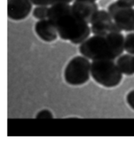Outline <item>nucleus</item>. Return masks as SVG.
I'll return each instance as SVG.
<instances>
[{
	"instance_id": "7",
	"label": "nucleus",
	"mask_w": 134,
	"mask_h": 146,
	"mask_svg": "<svg viewBox=\"0 0 134 146\" xmlns=\"http://www.w3.org/2000/svg\"><path fill=\"white\" fill-rule=\"evenodd\" d=\"M72 7L75 12L88 24H91L99 11L96 1L92 0H75Z\"/></svg>"
},
{
	"instance_id": "16",
	"label": "nucleus",
	"mask_w": 134,
	"mask_h": 146,
	"mask_svg": "<svg viewBox=\"0 0 134 146\" xmlns=\"http://www.w3.org/2000/svg\"><path fill=\"white\" fill-rule=\"evenodd\" d=\"M126 102L129 106L134 110V90H131L126 96Z\"/></svg>"
},
{
	"instance_id": "4",
	"label": "nucleus",
	"mask_w": 134,
	"mask_h": 146,
	"mask_svg": "<svg viewBox=\"0 0 134 146\" xmlns=\"http://www.w3.org/2000/svg\"><path fill=\"white\" fill-rule=\"evenodd\" d=\"M91 75V63L84 56L72 58L64 70L65 81L71 86H77L86 84Z\"/></svg>"
},
{
	"instance_id": "11",
	"label": "nucleus",
	"mask_w": 134,
	"mask_h": 146,
	"mask_svg": "<svg viewBox=\"0 0 134 146\" xmlns=\"http://www.w3.org/2000/svg\"><path fill=\"white\" fill-rule=\"evenodd\" d=\"M36 6H49L61 3H69L73 0H30Z\"/></svg>"
},
{
	"instance_id": "8",
	"label": "nucleus",
	"mask_w": 134,
	"mask_h": 146,
	"mask_svg": "<svg viewBox=\"0 0 134 146\" xmlns=\"http://www.w3.org/2000/svg\"><path fill=\"white\" fill-rule=\"evenodd\" d=\"M113 18L109 13L105 10L97 11L91 23V31L94 35H105L110 31L113 24Z\"/></svg>"
},
{
	"instance_id": "15",
	"label": "nucleus",
	"mask_w": 134,
	"mask_h": 146,
	"mask_svg": "<svg viewBox=\"0 0 134 146\" xmlns=\"http://www.w3.org/2000/svg\"><path fill=\"white\" fill-rule=\"evenodd\" d=\"M36 118H53V114L48 110H43L37 113Z\"/></svg>"
},
{
	"instance_id": "17",
	"label": "nucleus",
	"mask_w": 134,
	"mask_h": 146,
	"mask_svg": "<svg viewBox=\"0 0 134 146\" xmlns=\"http://www.w3.org/2000/svg\"><path fill=\"white\" fill-rule=\"evenodd\" d=\"M92 1H96V0H92Z\"/></svg>"
},
{
	"instance_id": "5",
	"label": "nucleus",
	"mask_w": 134,
	"mask_h": 146,
	"mask_svg": "<svg viewBox=\"0 0 134 146\" xmlns=\"http://www.w3.org/2000/svg\"><path fill=\"white\" fill-rule=\"evenodd\" d=\"M109 13L114 21L122 31H134V9L111 8L108 7Z\"/></svg>"
},
{
	"instance_id": "12",
	"label": "nucleus",
	"mask_w": 134,
	"mask_h": 146,
	"mask_svg": "<svg viewBox=\"0 0 134 146\" xmlns=\"http://www.w3.org/2000/svg\"><path fill=\"white\" fill-rule=\"evenodd\" d=\"M49 13V8L47 6H37L33 9L32 15L38 20H43L48 18Z\"/></svg>"
},
{
	"instance_id": "14",
	"label": "nucleus",
	"mask_w": 134,
	"mask_h": 146,
	"mask_svg": "<svg viewBox=\"0 0 134 146\" xmlns=\"http://www.w3.org/2000/svg\"><path fill=\"white\" fill-rule=\"evenodd\" d=\"M134 7V0H117L111 3V8H132Z\"/></svg>"
},
{
	"instance_id": "10",
	"label": "nucleus",
	"mask_w": 134,
	"mask_h": 146,
	"mask_svg": "<svg viewBox=\"0 0 134 146\" xmlns=\"http://www.w3.org/2000/svg\"><path fill=\"white\" fill-rule=\"evenodd\" d=\"M117 64L124 74L127 76L134 74V55L129 54L121 55L118 58Z\"/></svg>"
},
{
	"instance_id": "2",
	"label": "nucleus",
	"mask_w": 134,
	"mask_h": 146,
	"mask_svg": "<svg viewBox=\"0 0 134 146\" xmlns=\"http://www.w3.org/2000/svg\"><path fill=\"white\" fill-rule=\"evenodd\" d=\"M125 37L121 33L109 32L105 35H94L79 46L80 53L91 60L115 59L123 54Z\"/></svg>"
},
{
	"instance_id": "3",
	"label": "nucleus",
	"mask_w": 134,
	"mask_h": 146,
	"mask_svg": "<svg viewBox=\"0 0 134 146\" xmlns=\"http://www.w3.org/2000/svg\"><path fill=\"white\" fill-rule=\"evenodd\" d=\"M122 74L117 63L111 59H98L91 63V76L99 85L115 88L122 82Z\"/></svg>"
},
{
	"instance_id": "13",
	"label": "nucleus",
	"mask_w": 134,
	"mask_h": 146,
	"mask_svg": "<svg viewBox=\"0 0 134 146\" xmlns=\"http://www.w3.org/2000/svg\"><path fill=\"white\" fill-rule=\"evenodd\" d=\"M124 49L127 53L134 55V33H128L125 37Z\"/></svg>"
},
{
	"instance_id": "6",
	"label": "nucleus",
	"mask_w": 134,
	"mask_h": 146,
	"mask_svg": "<svg viewBox=\"0 0 134 146\" xmlns=\"http://www.w3.org/2000/svg\"><path fill=\"white\" fill-rule=\"evenodd\" d=\"M32 4L30 0H8V17L15 21L25 19L31 13Z\"/></svg>"
},
{
	"instance_id": "1",
	"label": "nucleus",
	"mask_w": 134,
	"mask_h": 146,
	"mask_svg": "<svg viewBox=\"0 0 134 146\" xmlns=\"http://www.w3.org/2000/svg\"><path fill=\"white\" fill-rule=\"evenodd\" d=\"M48 19L56 27L62 39L69 40L74 44L83 43L92 32L88 23L75 12L69 3L51 6Z\"/></svg>"
},
{
	"instance_id": "9",
	"label": "nucleus",
	"mask_w": 134,
	"mask_h": 146,
	"mask_svg": "<svg viewBox=\"0 0 134 146\" xmlns=\"http://www.w3.org/2000/svg\"><path fill=\"white\" fill-rule=\"evenodd\" d=\"M35 31L41 39L47 42H51L58 38V31L50 20H39L35 25Z\"/></svg>"
}]
</instances>
